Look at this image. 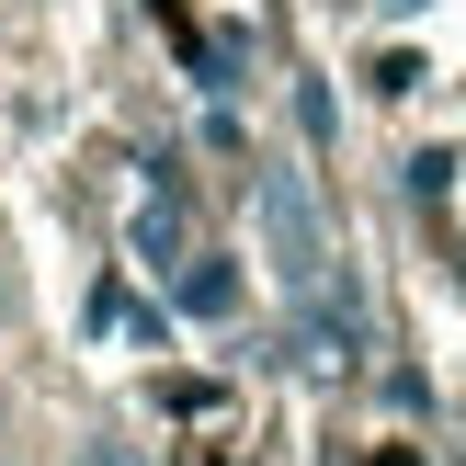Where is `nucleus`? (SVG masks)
I'll return each mask as SVG.
<instances>
[{"instance_id":"nucleus-3","label":"nucleus","mask_w":466,"mask_h":466,"mask_svg":"<svg viewBox=\"0 0 466 466\" xmlns=\"http://www.w3.org/2000/svg\"><path fill=\"white\" fill-rule=\"evenodd\" d=\"M182 250H194V228H182V194H159L148 217H137V262H159V273H171Z\"/></svg>"},{"instance_id":"nucleus-6","label":"nucleus","mask_w":466,"mask_h":466,"mask_svg":"<svg viewBox=\"0 0 466 466\" xmlns=\"http://www.w3.org/2000/svg\"><path fill=\"white\" fill-rule=\"evenodd\" d=\"M0 466H12V455H0Z\"/></svg>"},{"instance_id":"nucleus-1","label":"nucleus","mask_w":466,"mask_h":466,"mask_svg":"<svg viewBox=\"0 0 466 466\" xmlns=\"http://www.w3.org/2000/svg\"><path fill=\"white\" fill-rule=\"evenodd\" d=\"M262 228H273V273H285L296 296L330 285V239H319V205H308L296 171H262Z\"/></svg>"},{"instance_id":"nucleus-5","label":"nucleus","mask_w":466,"mask_h":466,"mask_svg":"<svg viewBox=\"0 0 466 466\" xmlns=\"http://www.w3.org/2000/svg\"><path fill=\"white\" fill-rule=\"evenodd\" d=\"M0 421H12V399H0Z\"/></svg>"},{"instance_id":"nucleus-2","label":"nucleus","mask_w":466,"mask_h":466,"mask_svg":"<svg viewBox=\"0 0 466 466\" xmlns=\"http://www.w3.org/2000/svg\"><path fill=\"white\" fill-rule=\"evenodd\" d=\"M171 296H182V319H228V308H239V262H228V250H182Z\"/></svg>"},{"instance_id":"nucleus-4","label":"nucleus","mask_w":466,"mask_h":466,"mask_svg":"<svg viewBox=\"0 0 466 466\" xmlns=\"http://www.w3.org/2000/svg\"><path fill=\"white\" fill-rule=\"evenodd\" d=\"M80 466H148L137 444H80Z\"/></svg>"}]
</instances>
